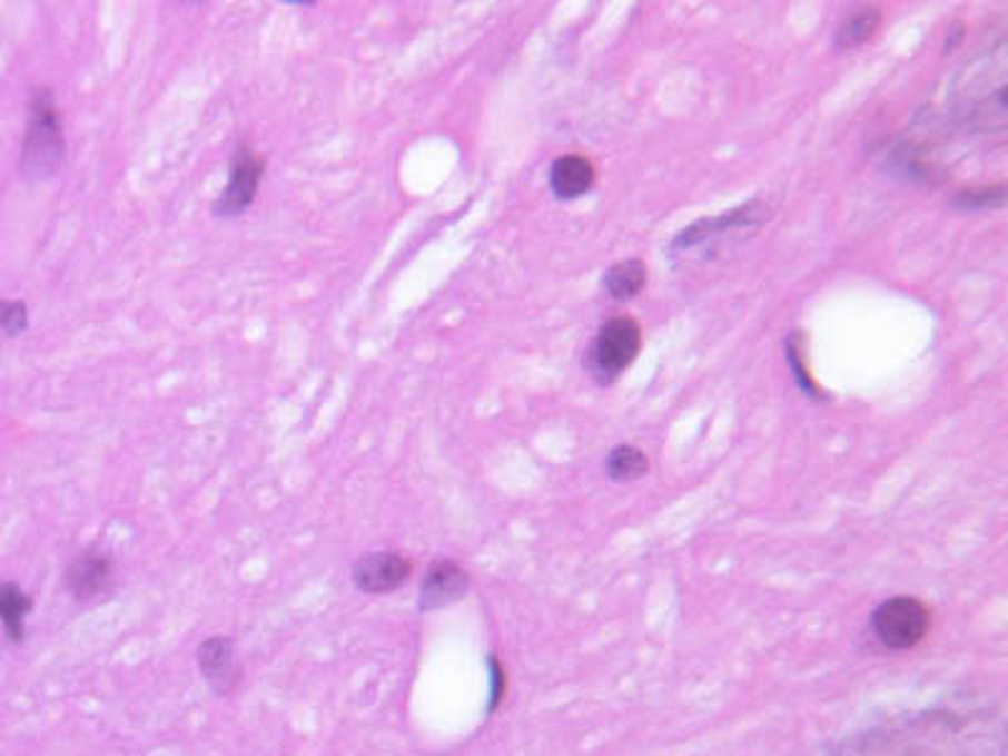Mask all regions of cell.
<instances>
[{"label":"cell","instance_id":"obj_17","mask_svg":"<svg viewBox=\"0 0 1008 756\" xmlns=\"http://www.w3.org/2000/svg\"><path fill=\"white\" fill-rule=\"evenodd\" d=\"M490 668H492V701L490 708H497L502 701L504 688H507V678H504V668L500 666L497 658H490Z\"/></svg>","mask_w":1008,"mask_h":756},{"label":"cell","instance_id":"obj_4","mask_svg":"<svg viewBox=\"0 0 1008 756\" xmlns=\"http://www.w3.org/2000/svg\"><path fill=\"white\" fill-rule=\"evenodd\" d=\"M641 351V328L633 318L607 321L591 348V369L603 381L615 379L635 361Z\"/></svg>","mask_w":1008,"mask_h":756},{"label":"cell","instance_id":"obj_2","mask_svg":"<svg viewBox=\"0 0 1008 756\" xmlns=\"http://www.w3.org/2000/svg\"><path fill=\"white\" fill-rule=\"evenodd\" d=\"M63 159V137L59 114H56L51 91L43 89L36 94L31 124H28L26 147H23V169L28 177H43L59 169Z\"/></svg>","mask_w":1008,"mask_h":756},{"label":"cell","instance_id":"obj_11","mask_svg":"<svg viewBox=\"0 0 1008 756\" xmlns=\"http://www.w3.org/2000/svg\"><path fill=\"white\" fill-rule=\"evenodd\" d=\"M645 277H649V271L641 261H623L615 263L611 271L605 273V291L611 298L615 301H631L643 291Z\"/></svg>","mask_w":1008,"mask_h":756},{"label":"cell","instance_id":"obj_12","mask_svg":"<svg viewBox=\"0 0 1008 756\" xmlns=\"http://www.w3.org/2000/svg\"><path fill=\"white\" fill-rule=\"evenodd\" d=\"M33 608V600L16 586V582H3L0 586V624L11 640H23V620L28 610Z\"/></svg>","mask_w":1008,"mask_h":756},{"label":"cell","instance_id":"obj_14","mask_svg":"<svg viewBox=\"0 0 1008 756\" xmlns=\"http://www.w3.org/2000/svg\"><path fill=\"white\" fill-rule=\"evenodd\" d=\"M878 23H880V13L874 11V8H862V11L850 16L848 21L837 28V38H834L837 49H854V46L864 43L874 31H878Z\"/></svg>","mask_w":1008,"mask_h":756},{"label":"cell","instance_id":"obj_6","mask_svg":"<svg viewBox=\"0 0 1008 756\" xmlns=\"http://www.w3.org/2000/svg\"><path fill=\"white\" fill-rule=\"evenodd\" d=\"M408 576H412V562L398 552H368L354 564L356 588L370 596L402 588Z\"/></svg>","mask_w":1008,"mask_h":756},{"label":"cell","instance_id":"obj_8","mask_svg":"<svg viewBox=\"0 0 1008 756\" xmlns=\"http://www.w3.org/2000/svg\"><path fill=\"white\" fill-rule=\"evenodd\" d=\"M467 590L470 576L459 568V564L452 560H436L424 576L418 606H422V610L446 608L467 596Z\"/></svg>","mask_w":1008,"mask_h":756},{"label":"cell","instance_id":"obj_7","mask_svg":"<svg viewBox=\"0 0 1008 756\" xmlns=\"http://www.w3.org/2000/svg\"><path fill=\"white\" fill-rule=\"evenodd\" d=\"M113 580V564L107 552L89 548L76 558L66 570V588L76 600H93L107 592Z\"/></svg>","mask_w":1008,"mask_h":756},{"label":"cell","instance_id":"obj_9","mask_svg":"<svg viewBox=\"0 0 1008 756\" xmlns=\"http://www.w3.org/2000/svg\"><path fill=\"white\" fill-rule=\"evenodd\" d=\"M199 671L213 686V691L227 694L237 681V658L235 644L230 638H209L197 650Z\"/></svg>","mask_w":1008,"mask_h":756},{"label":"cell","instance_id":"obj_15","mask_svg":"<svg viewBox=\"0 0 1008 756\" xmlns=\"http://www.w3.org/2000/svg\"><path fill=\"white\" fill-rule=\"evenodd\" d=\"M1004 185H998V187H986V189H966V193H960V197L956 199V205L958 207H963V209H986V207H1001L1004 205Z\"/></svg>","mask_w":1008,"mask_h":756},{"label":"cell","instance_id":"obj_16","mask_svg":"<svg viewBox=\"0 0 1008 756\" xmlns=\"http://www.w3.org/2000/svg\"><path fill=\"white\" fill-rule=\"evenodd\" d=\"M28 325V311L21 301H0V331L18 336Z\"/></svg>","mask_w":1008,"mask_h":756},{"label":"cell","instance_id":"obj_1","mask_svg":"<svg viewBox=\"0 0 1008 756\" xmlns=\"http://www.w3.org/2000/svg\"><path fill=\"white\" fill-rule=\"evenodd\" d=\"M830 756H1006L1001 708L958 698L844 736Z\"/></svg>","mask_w":1008,"mask_h":756},{"label":"cell","instance_id":"obj_10","mask_svg":"<svg viewBox=\"0 0 1008 756\" xmlns=\"http://www.w3.org/2000/svg\"><path fill=\"white\" fill-rule=\"evenodd\" d=\"M595 181V169L591 159L580 155H565L555 159L553 169H550V187L560 199H575L585 195Z\"/></svg>","mask_w":1008,"mask_h":756},{"label":"cell","instance_id":"obj_3","mask_svg":"<svg viewBox=\"0 0 1008 756\" xmlns=\"http://www.w3.org/2000/svg\"><path fill=\"white\" fill-rule=\"evenodd\" d=\"M872 634L882 646L906 650L918 646L930 628V610L918 598L898 596L872 610Z\"/></svg>","mask_w":1008,"mask_h":756},{"label":"cell","instance_id":"obj_13","mask_svg":"<svg viewBox=\"0 0 1008 756\" xmlns=\"http://www.w3.org/2000/svg\"><path fill=\"white\" fill-rule=\"evenodd\" d=\"M605 472L615 482L641 480V477L649 472V459H645V454L639 446H631V444L615 446L605 459Z\"/></svg>","mask_w":1008,"mask_h":756},{"label":"cell","instance_id":"obj_5","mask_svg":"<svg viewBox=\"0 0 1008 756\" xmlns=\"http://www.w3.org/2000/svg\"><path fill=\"white\" fill-rule=\"evenodd\" d=\"M263 171H265L263 157L255 155L247 145H237L230 161V179H227L220 199L213 205V213L217 217L243 215L245 209L253 205L255 195H258Z\"/></svg>","mask_w":1008,"mask_h":756}]
</instances>
